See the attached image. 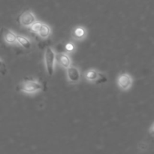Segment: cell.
<instances>
[{
  "label": "cell",
  "instance_id": "ba28073f",
  "mask_svg": "<svg viewBox=\"0 0 154 154\" xmlns=\"http://www.w3.org/2000/svg\"><path fill=\"white\" fill-rule=\"evenodd\" d=\"M72 37L78 41H83L86 38L87 35V31L85 27L76 26L72 31Z\"/></svg>",
  "mask_w": 154,
  "mask_h": 154
},
{
  "label": "cell",
  "instance_id": "3957f363",
  "mask_svg": "<svg viewBox=\"0 0 154 154\" xmlns=\"http://www.w3.org/2000/svg\"><path fill=\"white\" fill-rule=\"evenodd\" d=\"M117 83V86L120 90H123V91H126V90H129L130 87H132L133 79L129 74L123 72L118 76Z\"/></svg>",
  "mask_w": 154,
  "mask_h": 154
},
{
  "label": "cell",
  "instance_id": "30bf717a",
  "mask_svg": "<svg viewBox=\"0 0 154 154\" xmlns=\"http://www.w3.org/2000/svg\"><path fill=\"white\" fill-rule=\"evenodd\" d=\"M51 34V29L48 25L45 23H42L40 29H39L38 35L42 38H48Z\"/></svg>",
  "mask_w": 154,
  "mask_h": 154
},
{
  "label": "cell",
  "instance_id": "9c48e42d",
  "mask_svg": "<svg viewBox=\"0 0 154 154\" xmlns=\"http://www.w3.org/2000/svg\"><path fill=\"white\" fill-rule=\"evenodd\" d=\"M3 32V38H4L5 42L8 45H14L17 43V35L14 32L11 31V30L8 29L3 28L2 29Z\"/></svg>",
  "mask_w": 154,
  "mask_h": 154
},
{
  "label": "cell",
  "instance_id": "8992f818",
  "mask_svg": "<svg viewBox=\"0 0 154 154\" xmlns=\"http://www.w3.org/2000/svg\"><path fill=\"white\" fill-rule=\"evenodd\" d=\"M66 75L67 79L72 84H77L81 80V72L78 68L72 66L66 69Z\"/></svg>",
  "mask_w": 154,
  "mask_h": 154
},
{
  "label": "cell",
  "instance_id": "52a82bcc",
  "mask_svg": "<svg viewBox=\"0 0 154 154\" xmlns=\"http://www.w3.org/2000/svg\"><path fill=\"white\" fill-rule=\"evenodd\" d=\"M56 60L62 67L66 69L72 66V60L68 54H64V53L56 54Z\"/></svg>",
  "mask_w": 154,
  "mask_h": 154
},
{
  "label": "cell",
  "instance_id": "5bb4252c",
  "mask_svg": "<svg viewBox=\"0 0 154 154\" xmlns=\"http://www.w3.org/2000/svg\"><path fill=\"white\" fill-rule=\"evenodd\" d=\"M74 48H75V46L72 43H69L66 45V50L69 52H72V51H74Z\"/></svg>",
  "mask_w": 154,
  "mask_h": 154
},
{
  "label": "cell",
  "instance_id": "9a60e30c",
  "mask_svg": "<svg viewBox=\"0 0 154 154\" xmlns=\"http://www.w3.org/2000/svg\"><path fill=\"white\" fill-rule=\"evenodd\" d=\"M149 132H150V135L154 137V123L151 125V126H150V129H149Z\"/></svg>",
  "mask_w": 154,
  "mask_h": 154
},
{
  "label": "cell",
  "instance_id": "7c38bea8",
  "mask_svg": "<svg viewBox=\"0 0 154 154\" xmlns=\"http://www.w3.org/2000/svg\"><path fill=\"white\" fill-rule=\"evenodd\" d=\"M42 23L38 22V21H35V22L30 26V30H31V32H32L38 33L39 29H40L41 26H42Z\"/></svg>",
  "mask_w": 154,
  "mask_h": 154
},
{
  "label": "cell",
  "instance_id": "5b68a950",
  "mask_svg": "<svg viewBox=\"0 0 154 154\" xmlns=\"http://www.w3.org/2000/svg\"><path fill=\"white\" fill-rule=\"evenodd\" d=\"M85 78L87 81L91 83L100 84L107 81L106 78L95 69H90L85 73Z\"/></svg>",
  "mask_w": 154,
  "mask_h": 154
},
{
  "label": "cell",
  "instance_id": "277c9868",
  "mask_svg": "<svg viewBox=\"0 0 154 154\" xmlns=\"http://www.w3.org/2000/svg\"><path fill=\"white\" fill-rule=\"evenodd\" d=\"M17 20L22 26L30 27L36 21V17L31 11H26L20 14Z\"/></svg>",
  "mask_w": 154,
  "mask_h": 154
},
{
  "label": "cell",
  "instance_id": "6da1fadb",
  "mask_svg": "<svg viewBox=\"0 0 154 154\" xmlns=\"http://www.w3.org/2000/svg\"><path fill=\"white\" fill-rule=\"evenodd\" d=\"M43 89V86L39 81L33 79L26 80L18 86V90L28 94H32L40 91Z\"/></svg>",
  "mask_w": 154,
  "mask_h": 154
},
{
  "label": "cell",
  "instance_id": "4fadbf2b",
  "mask_svg": "<svg viewBox=\"0 0 154 154\" xmlns=\"http://www.w3.org/2000/svg\"><path fill=\"white\" fill-rule=\"evenodd\" d=\"M0 72L2 74H4L6 72V67L5 64L4 63V62L2 60H0Z\"/></svg>",
  "mask_w": 154,
  "mask_h": 154
},
{
  "label": "cell",
  "instance_id": "7a4b0ae2",
  "mask_svg": "<svg viewBox=\"0 0 154 154\" xmlns=\"http://www.w3.org/2000/svg\"><path fill=\"white\" fill-rule=\"evenodd\" d=\"M56 54L51 47L46 48L45 52V64L47 72L50 76H52L54 72Z\"/></svg>",
  "mask_w": 154,
  "mask_h": 154
},
{
  "label": "cell",
  "instance_id": "8fae6325",
  "mask_svg": "<svg viewBox=\"0 0 154 154\" xmlns=\"http://www.w3.org/2000/svg\"><path fill=\"white\" fill-rule=\"evenodd\" d=\"M17 43L26 49H29L31 47V42L27 38L22 35H17Z\"/></svg>",
  "mask_w": 154,
  "mask_h": 154
}]
</instances>
